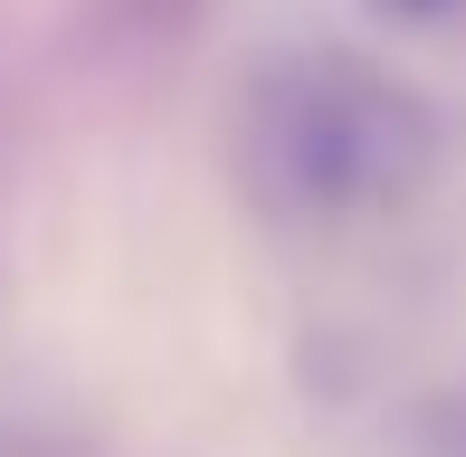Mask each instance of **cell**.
I'll return each instance as SVG.
<instances>
[{
  "label": "cell",
  "mask_w": 466,
  "mask_h": 457,
  "mask_svg": "<svg viewBox=\"0 0 466 457\" xmlns=\"http://www.w3.org/2000/svg\"><path fill=\"white\" fill-rule=\"evenodd\" d=\"M429 457H466V381H448L429 401Z\"/></svg>",
  "instance_id": "obj_3"
},
{
  "label": "cell",
  "mask_w": 466,
  "mask_h": 457,
  "mask_svg": "<svg viewBox=\"0 0 466 457\" xmlns=\"http://www.w3.org/2000/svg\"><path fill=\"white\" fill-rule=\"evenodd\" d=\"M438 172V106L362 48H295L238 96V181L267 219L352 228L410 210Z\"/></svg>",
  "instance_id": "obj_1"
},
{
  "label": "cell",
  "mask_w": 466,
  "mask_h": 457,
  "mask_svg": "<svg viewBox=\"0 0 466 457\" xmlns=\"http://www.w3.org/2000/svg\"><path fill=\"white\" fill-rule=\"evenodd\" d=\"M371 10H390V19H448V10H466V0H371Z\"/></svg>",
  "instance_id": "obj_4"
},
{
  "label": "cell",
  "mask_w": 466,
  "mask_h": 457,
  "mask_svg": "<svg viewBox=\"0 0 466 457\" xmlns=\"http://www.w3.org/2000/svg\"><path fill=\"white\" fill-rule=\"evenodd\" d=\"M115 10V29H134V38H162V29H190V19L209 10V0H105Z\"/></svg>",
  "instance_id": "obj_2"
}]
</instances>
